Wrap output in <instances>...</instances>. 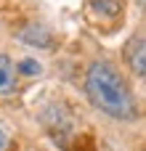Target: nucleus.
Masks as SVG:
<instances>
[{
	"label": "nucleus",
	"instance_id": "f257e3e1",
	"mask_svg": "<svg viewBox=\"0 0 146 151\" xmlns=\"http://www.w3.org/2000/svg\"><path fill=\"white\" fill-rule=\"evenodd\" d=\"M85 93L88 101L114 119L136 117V98L125 77L109 61H93L85 72Z\"/></svg>",
	"mask_w": 146,
	"mask_h": 151
},
{
	"label": "nucleus",
	"instance_id": "f03ea898",
	"mask_svg": "<svg viewBox=\"0 0 146 151\" xmlns=\"http://www.w3.org/2000/svg\"><path fill=\"white\" fill-rule=\"evenodd\" d=\"M125 61L133 69V74L146 80V37H130V42L125 45Z\"/></svg>",
	"mask_w": 146,
	"mask_h": 151
},
{
	"label": "nucleus",
	"instance_id": "7ed1b4c3",
	"mask_svg": "<svg viewBox=\"0 0 146 151\" xmlns=\"http://www.w3.org/2000/svg\"><path fill=\"white\" fill-rule=\"evenodd\" d=\"M16 88V66L11 56L0 53V93H11Z\"/></svg>",
	"mask_w": 146,
	"mask_h": 151
},
{
	"label": "nucleus",
	"instance_id": "20e7f679",
	"mask_svg": "<svg viewBox=\"0 0 146 151\" xmlns=\"http://www.w3.org/2000/svg\"><path fill=\"white\" fill-rule=\"evenodd\" d=\"M11 149V138L5 135V130H0V151H8Z\"/></svg>",
	"mask_w": 146,
	"mask_h": 151
},
{
	"label": "nucleus",
	"instance_id": "39448f33",
	"mask_svg": "<svg viewBox=\"0 0 146 151\" xmlns=\"http://www.w3.org/2000/svg\"><path fill=\"white\" fill-rule=\"evenodd\" d=\"M21 69H24V72H37L40 66H37V64H32V61H24V64H21Z\"/></svg>",
	"mask_w": 146,
	"mask_h": 151
},
{
	"label": "nucleus",
	"instance_id": "423d86ee",
	"mask_svg": "<svg viewBox=\"0 0 146 151\" xmlns=\"http://www.w3.org/2000/svg\"><path fill=\"white\" fill-rule=\"evenodd\" d=\"M138 3H141V5H146V0H138Z\"/></svg>",
	"mask_w": 146,
	"mask_h": 151
}]
</instances>
